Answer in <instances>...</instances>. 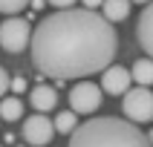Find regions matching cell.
I'll use <instances>...</instances> for the list:
<instances>
[{
  "label": "cell",
  "mask_w": 153,
  "mask_h": 147,
  "mask_svg": "<svg viewBox=\"0 0 153 147\" xmlns=\"http://www.w3.org/2000/svg\"><path fill=\"white\" fill-rule=\"evenodd\" d=\"M32 64L41 75L58 84L87 78L113 64L119 49V35L113 20L95 9H58L43 17L32 32Z\"/></svg>",
  "instance_id": "1"
},
{
  "label": "cell",
  "mask_w": 153,
  "mask_h": 147,
  "mask_svg": "<svg viewBox=\"0 0 153 147\" xmlns=\"http://www.w3.org/2000/svg\"><path fill=\"white\" fill-rule=\"evenodd\" d=\"M69 144L72 147H145L150 138L136 127V121L130 118H90L87 124H78L69 133Z\"/></svg>",
  "instance_id": "2"
},
{
  "label": "cell",
  "mask_w": 153,
  "mask_h": 147,
  "mask_svg": "<svg viewBox=\"0 0 153 147\" xmlns=\"http://www.w3.org/2000/svg\"><path fill=\"white\" fill-rule=\"evenodd\" d=\"M121 112H124L130 121H136V124L153 121V92L147 89L145 84L127 89L124 98H121Z\"/></svg>",
  "instance_id": "3"
},
{
  "label": "cell",
  "mask_w": 153,
  "mask_h": 147,
  "mask_svg": "<svg viewBox=\"0 0 153 147\" xmlns=\"http://www.w3.org/2000/svg\"><path fill=\"white\" fill-rule=\"evenodd\" d=\"M29 43H32V26H29V20H23V17H9V20L0 23V49L17 55Z\"/></svg>",
  "instance_id": "4"
},
{
  "label": "cell",
  "mask_w": 153,
  "mask_h": 147,
  "mask_svg": "<svg viewBox=\"0 0 153 147\" xmlns=\"http://www.w3.org/2000/svg\"><path fill=\"white\" fill-rule=\"evenodd\" d=\"M104 89L98 84H90V81H78L72 89H69V107L78 112V115H90L101 107Z\"/></svg>",
  "instance_id": "5"
},
{
  "label": "cell",
  "mask_w": 153,
  "mask_h": 147,
  "mask_svg": "<svg viewBox=\"0 0 153 147\" xmlns=\"http://www.w3.org/2000/svg\"><path fill=\"white\" fill-rule=\"evenodd\" d=\"M23 138L29 141L32 147H43L55 138V121H49L46 115H29L23 121Z\"/></svg>",
  "instance_id": "6"
},
{
  "label": "cell",
  "mask_w": 153,
  "mask_h": 147,
  "mask_svg": "<svg viewBox=\"0 0 153 147\" xmlns=\"http://www.w3.org/2000/svg\"><path fill=\"white\" fill-rule=\"evenodd\" d=\"M130 81H133V72L127 66H107L101 72V89L110 95H124L130 89Z\"/></svg>",
  "instance_id": "7"
},
{
  "label": "cell",
  "mask_w": 153,
  "mask_h": 147,
  "mask_svg": "<svg viewBox=\"0 0 153 147\" xmlns=\"http://www.w3.org/2000/svg\"><path fill=\"white\" fill-rule=\"evenodd\" d=\"M136 41L139 46L147 52L153 58V0L142 9V15H139V23H136Z\"/></svg>",
  "instance_id": "8"
},
{
  "label": "cell",
  "mask_w": 153,
  "mask_h": 147,
  "mask_svg": "<svg viewBox=\"0 0 153 147\" xmlns=\"http://www.w3.org/2000/svg\"><path fill=\"white\" fill-rule=\"evenodd\" d=\"M29 101L38 112H49L55 110V104H58V92H55V86H46V84H38L29 92Z\"/></svg>",
  "instance_id": "9"
},
{
  "label": "cell",
  "mask_w": 153,
  "mask_h": 147,
  "mask_svg": "<svg viewBox=\"0 0 153 147\" xmlns=\"http://www.w3.org/2000/svg\"><path fill=\"white\" fill-rule=\"evenodd\" d=\"M101 15L113 23H119L130 15V0H104L101 3Z\"/></svg>",
  "instance_id": "10"
},
{
  "label": "cell",
  "mask_w": 153,
  "mask_h": 147,
  "mask_svg": "<svg viewBox=\"0 0 153 147\" xmlns=\"http://www.w3.org/2000/svg\"><path fill=\"white\" fill-rule=\"evenodd\" d=\"M23 115V104L17 95H3L0 98V118L3 121H17Z\"/></svg>",
  "instance_id": "11"
},
{
  "label": "cell",
  "mask_w": 153,
  "mask_h": 147,
  "mask_svg": "<svg viewBox=\"0 0 153 147\" xmlns=\"http://www.w3.org/2000/svg\"><path fill=\"white\" fill-rule=\"evenodd\" d=\"M130 72H133V81H136V84H145V86H147V84H153V58L147 55V58L136 61Z\"/></svg>",
  "instance_id": "12"
},
{
  "label": "cell",
  "mask_w": 153,
  "mask_h": 147,
  "mask_svg": "<svg viewBox=\"0 0 153 147\" xmlns=\"http://www.w3.org/2000/svg\"><path fill=\"white\" fill-rule=\"evenodd\" d=\"M75 127H78V112L72 110V107L55 115V130H58V133H72Z\"/></svg>",
  "instance_id": "13"
},
{
  "label": "cell",
  "mask_w": 153,
  "mask_h": 147,
  "mask_svg": "<svg viewBox=\"0 0 153 147\" xmlns=\"http://www.w3.org/2000/svg\"><path fill=\"white\" fill-rule=\"evenodd\" d=\"M32 0H0V12L3 15H17V12H23Z\"/></svg>",
  "instance_id": "14"
},
{
  "label": "cell",
  "mask_w": 153,
  "mask_h": 147,
  "mask_svg": "<svg viewBox=\"0 0 153 147\" xmlns=\"http://www.w3.org/2000/svg\"><path fill=\"white\" fill-rule=\"evenodd\" d=\"M9 89H12V78H9V72H6V69L0 66V98H3Z\"/></svg>",
  "instance_id": "15"
},
{
  "label": "cell",
  "mask_w": 153,
  "mask_h": 147,
  "mask_svg": "<svg viewBox=\"0 0 153 147\" xmlns=\"http://www.w3.org/2000/svg\"><path fill=\"white\" fill-rule=\"evenodd\" d=\"M23 89H26V81H23V78H20V75L12 78V92H23Z\"/></svg>",
  "instance_id": "16"
},
{
  "label": "cell",
  "mask_w": 153,
  "mask_h": 147,
  "mask_svg": "<svg viewBox=\"0 0 153 147\" xmlns=\"http://www.w3.org/2000/svg\"><path fill=\"white\" fill-rule=\"evenodd\" d=\"M46 3H52L55 9H69L72 3H78V0H46Z\"/></svg>",
  "instance_id": "17"
},
{
  "label": "cell",
  "mask_w": 153,
  "mask_h": 147,
  "mask_svg": "<svg viewBox=\"0 0 153 147\" xmlns=\"http://www.w3.org/2000/svg\"><path fill=\"white\" fill-rule=\"evenodd\" d=\"M81 3H84L87 9H98V6H101V3H104V0H81Z\"/></svg>",
  "instance_id": "18"
},
{
  "label": "cell",
  "mask_w": 153,
  "mask_h": 147,
  "mask_svg": "<svg viewBox=\"0 0 153 147\" xmlns=\"http://www.w3.org/2000/svg\"><path fill=\"white\" fill-rule=\"evenodd\" d=\"M43 3L46 0H32V9H43Z\"/></svg>",
  "instance_id": "19"
},
{
  "label": "cell",
  "mask_w": 153,
  "mask_h": 147,
  "mask_svg": "<svg viewBox=\"0 0 153 147\" xmlns=\"http://www.w3.org/2000/svg\"><path fill=\"white\" fill-rule=\"evenodd\" d=\"M147 138H150V144H153V130H150V133H147Z\"/></svg>",
  "instance_id": "20"
},
{
  "label": "cell",
  "mask_w": 153,
  "mask_h": 147,
  "mask_svg": "<svg viewBox=\"0 0 153 147\" xmlns=\"http://www.w3.org/2000/svg\"><path fill=\"white\" fill-rule=\"evenodd\" d=\"M133 3H150V0H133Z\"/></svg>",
  "instance_id": "21"
},
{
  "label": "cell",
  "mask_w": 153,
  "mask_h": 147,
  "mask_svg": "<svg viewBox=\"0 0 153 147\" xmlns=\"http://www.w3.org/2000/svg\"><path fill=\"white\" fill-rule=\"evenodd\" d=\"M0 121H3V118H0Z\"/></svg>",
  "instance_id": "22"
}]
</instances>
